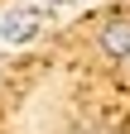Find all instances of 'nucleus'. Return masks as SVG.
<instances>
[{
    "instance_id": "7ed1b4c3",
    "label": "nucleus",
    "mask_w": 130,
    "mask_h": 134,
    "mask_svg": "<svg viewBox=\"0 0 130 134\" xmlns=\"http://www.w3.org/2000/svg\"><path fill=\"white\" fill-rule=\"evenodd\" d=\"M125 62H130V58H125Z\"/></svg>"
},
{
    "instance_id": "f257e3e1",
    "label": "nucleus",
    "mask_w": 130,
    "mask_h": 134,
    "mask_svg": "<svg viewBox=\"0 0 130 134\" xmlns=\"http://www.w3.org/2000/svg\"><path fill=\"white\" fill-rule=\"evenodd\" d=\"M39 34V14L34 10H14V14H5V24H0V38L5 43H29Z\"/></svg>"
},
{
    "instance_id": "f03ea898",
    "label": "nucleus",
    "mask_w": 130,
    "mask_h": 134,
    "mask_svg": "<svg viewBox=\"0 0 130 134\" xmlns=\"http://www.w3.org/2000/svg\"><path fill=\"white\" fill-rule=\"evenodd\" d=\"M101 48H106V53L111 58H130V19H106L101 24Z\"/></svg>"
}]
</instances>
